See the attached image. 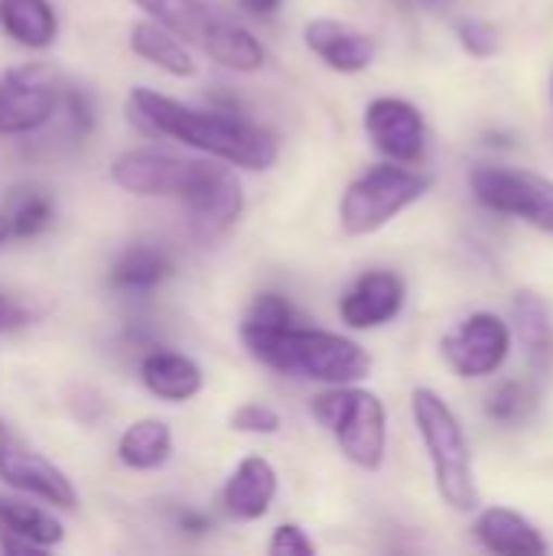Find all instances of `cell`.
<instances>
[{"instance_id": "8fae6325", "label": "cell", "mask_w": 553, "mask_h": 556, "mask_svg": "<svg viewBox=\"0 0 553 556\" xmlns=\"http://www.w3.org/2000/svg\"><path fill=\"white\" fill-rule=\"evenodd\" d=\"M365 134L391 163L417 166L427 153V124L417 104L404 98H375L365 108Z\"/></svg>"}, {"instance_id": "4316f807", "label": "cell", "mask_w": 553, "mask_h": 556, "mask_svg": "<svg viewBox=\"0 0 553 556\" xmlns=\"http://www.w3.org/2000/svg\"><path fill=\"white\" fill-rule=\"evenodd\" d=\"M228 427L235 433H248V437H274L280 433L284 420H280V410L264 404V401H244L241 407H235L228 414Z\"/></svg>"}, {"instance_id": "603a6c76", "label": "cell", "mask_w": 553, "mask_h": 556, "mask_svg": "<svg viewBox=\"0 0 553 556\" xmlns=\"http://www.w3.org/2000/svg\"><path fill=\"white\" fill-rule=\"evenodd\" d=\"M173 274V261L163 248L134 244L127 248L108 274V283L121 293H150Z\"/></svg>"}, {"instance_id": "7c38bea8", "label": "cell", "mask_w": 553, "mask_h": 556, "mask_svg": "<svg viewBox=\"0 0 553 556\" xmlns=\"http://www.w3.org/2000/svg\"><path fill=\"white\" fill-rule=\"evenodd\" d=\"M0 482L10 485L13 492L26 495V498H39L52 508L62 511H75L78 508V489L75 482L46 456L20 450L13 443H7L0 450Z\"/></svg>"}, {"instance_id": "f546056e", "label": "cell", "mask_w": 553, "mask_h": 556, "mask_svg": "<svg viewBox=\"0 0 553 556\" xmlns=\"http://www.w3.org/2000/svg\"><path fill=\"white\" fill-rule=\"evenodd\" d=\"M20 323H23V313L0 293V332L13 329V326H20Z\"/></svg>"}, {"instance_id": "5bb4252c", "label": "cell", "mask_w": 553, "mask_h": 556, "mask_svg": "<svg viewBox=\"0 0 553 556\" xmlns=\"http://www.w3.org/2000/svg\"><path fill=\"white\" fill-rule=\"evenodd\" d=\"M303 46L332 72L359 75L375 62V36L332 16H313L303 26Z\"/></svg>"}, {"instance_id": "ba28073f", "label": "cell", "mask_w": 553, "mask_h": 556, "mask_svg": "<svg viewBox=\"0 0 553 556\" xmlns=\"http://www.w3.org/2000/svg\"><path fill=\"white\" fill-rule=\"evenodd\" d=\"M469 186L489 212L521 218L553 235V179L548 176L518 166H476Z\"/></svg>"}, {"instance_id": "f1b7e54d", "label": "cell", "mask_w": 553, "mask_h": 556, "mask_svg": "<svg viewBox=\"0 0 553 556\" xmlns=\"http://www.w3.org/2000/svg\"><path fill=\"white\" fill-rule=\"evenodd\" d=\"M267 554L274 556H313L316 544L310 541V534L300 525H280L274 528L271 541H267Z\"/></svg>"}, {"instance_id": "4fadbf2b", "label": "cell", "mask_w": 553, "mask_h": 556, "mask_svg": "<svg viewBox=\"0 0 553 556\" xmlns=\"http://www.w3.org/2000/svg\"><path fill=\"white\" fill-rule=\"evenodd\" d=\"M407 300V283L394 270H365L339 300V316L349 329L368 332L381 329L401 316Z\"/></svg>"}, {"instance_id": "d4e9b609", "label": "cell", "mask_w": 553, "mask_h": 556, "mask_svg": "<svg viewBox=\"0 0 553 556\" xmlns=\"http://www.w3.org/2000/svg\"><path fill=\"white\" fill-rule=\"evenodd\" d=\"M52 218H55V205L39 189H23L7 212V225L13 238H36L52 225Z\"/></svg>"}, {"instance_id": "e0dca14e", "label": "cell", "mask_w": 553, "mask_h": 556, "mask_svg": "<svg viewBox=\"0 0 553 556\" xmlns=\"http://www.w3.org/2000/svg\"><path fill=\"white\" fill-rule=\"evenodd\" d=\"M244 212V192H241V179L238 173L222 163L215 169V176L209 179V186L196 195V202L186 205L189 225L199 238L212 241L218 235H225Z\"/></svg>"}, {"instance_id": "4dcf8cb0", "label": "cell", "mask_w": 553, "mask_h": 556, "mask_svg": "<svg viewBox=\"0 0 553 556\" xmlns=\"http://www.w3.org/2000/svg\"><path fill=\"white\" fill-rule=\"evenodd\" d=\"M280 3H284V0H241V7H244L248 13H254V16H271V13L280 10Z\"/></svg>"}, {"instance_id": "d6986e66", "label": "cell", "mask_w": 553, "mask_h": 556, "mask_svg": "<svg viewBox=\"0 0 553 556\" xmlns=\"http://www.w3.org/2000/svg\"><path fill=\"white\" fill-rule=\"evenodd\" d=\"M473 538L492 554H548L551 544L544 534L512 508H486L473 521Z\"/></svg>"}, {"instance_id": "cb8c5ba5", "label": "cell", "mask_w": 553, "mask_h": 556, "mask_svg": "<svg viewBox=\"0 0 553 556\" xmlns=\"http://www.w3.org/2000/svg\"><path fill=\"white\" fill-rule=\"evenodd\" d=\"M512 323L531 365L544 368L553 355V323L548 303L535 293H518L512 306Z\"/></svg>"}, {"instance_id": "5b68a950", "label": "cell", "mask_w": 553, "mask_h": 556, "mask_svg": "<svg viewBox=\"0 0 553 556\" xmlns=\"http://www.w3.org/2000/svg\"><path fill=\"white\" fill-rule=\"evenodd\" d=\"M313 417L332 433L339 453L365 469L378 472L388 453V410L378 394L359 384H332L313 397Z\"/></svg>"}, {"instance_id": "d6a6232c", "label": "cell", "mask_w": 553, "mask_h": 556, "mask_svg": "<svg viewBox=\"0 0 553 556\" xmlns=\"http://www.w3.org/2000/svg\"><path fill=\"white\" fill-rule=\"evenodd\" d=\"M10 238V225H7V215H0V244Z\"/></svg>"}, {"instance_id": "277c9868", "label": "cell", "mask_w": 553, "mask_h": 556, "mask_svg": "<svg viewBox=\"0 0 553 556\" xmlns=\"http://www.w3.org/2000/svg\"><path fill=\"white\" fill-rule=\"evenodd\" d=\"M411 414L424 440V450L430 456L440 498L453 511H473L479 505V489H476L473 453H469L463 424L433 388H414Z\"/></svg>"}, {"instance_id": "ac0fdd59", "label": "cell", "mask_w": 553, "mask_h": 556, "mask_svg": "<svg viewBox=\"0 0 553 556\" xmlns=\"http://www.w3.org/2000/svg\"><path fill=\"white\" fill-rule=\"evenodd\" d=\"M140 381L153 397L166 404H186L199 397L205 388V375L199 362L169 349H153L140 358Z\"/></svg>"}, {"instance_id": "836d02e7", "label": "cell", "mask_w": 553, "mask_h": 556, "mask_svg": "<svg viewBox=\"0 0 553 556\" xmlns=\"http://www.w3.org/2000/svg\"><path fill=\"white\" fill-rule=\"evenodd\" d=\"M10 443V433H7V427H3V420H0V450Z\"/></svg>"}, {"instance_id": "9a60e30c", "label": "cell", "mask_w": 553, "mask_h": 556, "mask_svg": "<svg viewBox=\"0 0 553 556\" xmlns=\"http://www.w3.org/2000/svg\"><path fill=\"white\" fill-rule=\"evenodd\" d=\"M65 541L62 521L33 505L26 495H0V551L7 554H46Z\"/></svg>"}, {"instance_id": "83f0119b", "label": "cell", "mask_w": 553, "mask_h": 556, "mask_svg": "<svg viewBox=\"0 0 553 556\" xmlns=\"http://www.w3.org/2000/svg\"><path fill=\"white\" fill-rule=\"evenodd\" d=\"M456 36H460L463 49H466L469 55H476V59H489V55H495V52L502 49L499 29H495L492 23H486V20H476V16L460 20Z\"/></svg>"}, {"instance_id": "52a82bcc", "label": "cell", "mask_w": 553, "mask_h": 556, "mask_svg": "<svg viewBox=\"0 0 553 556\" xmlns=\"http://www.w3.org/2000/svg\"><path fill=\"white\" fill-rule=\"evenodd\" d=\"M222 160H189L176 156L156 147H137L124 150L111 163V182L130 195L140 199H173L179 205H189L202 186L212 179L215 166Z\"/></svg>"}, {"instance_id": "3957f363", "label": "cell", "mask_w": 553, "mask_h": 556, "mask_svg": "<svg viewBox=\"0 0 553 556\" xmlns=\"http://www.w3.org/2000/svg\"><path fill=\"white\" fill-rule=\"evenodd\" d=\"M150 20L176 33L189 49H199L222 68L251 75L264 68V46L261 39L241 26L235 16L218 10L209 0H134Z\"/></svg>"}, {"instance_id": "6da1fadb", "label": "cell", "mask_w": 553, "mask_h": 556, "mask_svg": "<svg viewBox=\"0 0 553 556\" xmlns=\"http://www.w3.org/2000/svg\"><path fill=\"white\" fill-rule=\"evenodd\" d=\"M127 117L137 130L150 137H169L189 150H199L238 169L264 173L280 156L277 137L251 124L248 117L189 108L156 88H130Z\"/></svg>"}, {"instance_id": "1f68e13d", "label": "cell", "mask_w": 553, "mask_h": 556, "mask_svg": "<svg viewBox=\"0 0 553 556\" xmlns=\"http://www.w3.org/2000/svg\"><path fill=\"white\" fill-rule=\"evenodd\" d=\"M179 521H183V528H196V534H202V531L209 528V521H205L202 515H192V511H189V515H183Z\"/></svg>"}, {"instance_id": "30bf717a", "label": "cell", "mask_w": 553, "mask_h": 556, "mask_svg": "<svg viewBox=\"0 0 553 556\" xmlns=\"http://www.w3.org/2000/svg\"><path fill=\"white\" fill-rule=\"evenodd\" d=\"M508 352L512 329L499 313H473L440 339V355L460 378L495 375Z\"/></svg>"}, {"instance_id": "2e32d148", "label": "cell", "mask_w": 553, "mask_h": 556, "mask_svg": "<svg viewBox=\"0 0 553 556\" xmlns=\"http://www.w3.org/2000/svg\"><path fill=\"white\" fill-rule=\"evenodd\" d=\"M277 489H280V476L274 463L264 456H244L222 485V508L235 521H244V525L261 521L271 511Z\"/></svg>"}, {"instance_id": "7402d4cb", "label": "cell", "mask_w": 553, "mask_h": 556, "mask_svg": "<svg viewBox=\"0 0 553 556\" xmlns=\"http://www.w3.org/2000/svg\"><path fill=\"white\" fill-rule=\"evenodd\" d=\"M0 29L23 49H49L59 39V13L49 0H0Z\"/></svg>"}, {"instance_id": "484cf974", "label": "cell", "mask_w": 553, "mask_h": 556, "mask_svg": "<svg viewBox=\"0 0 553 556\" xmlns=\"http://www.w3.org/2000/svg\"><path fill=\"white\" fill-rule=\"evenodd\" d=\"M535 407H538V394L525 381H502L486 401V414L499 424H518Z\"/></svg>"}, {"instance_id": "7a4b0ae2", "label": "cell", "mask_w": 553, "mask_h": 556, "mask_svg": "<svg viewBox=\"0 0 553 556\" xmlns=\"http://www.w3.org/2000/svg\"><path fill=\"white\" fill-rule=\"evenodd\" d=\"M241 342L254 362L277 375L306 378L316 384H359L372 371V355L349 336L287 323V326H241Z\"/></svg>"}, {"instance_id": "44dd1931", "label": "cell", "mask_w": 553, "mask_h": 556, "mask_svg": "<svg viewBox=\"0 0 553 556\" xmlns=\"http://www.w3.org/2000/svg\"><path fill=\"white\" fill-rule=\"evenodd\" d=\"M173 456V430L160 417H140L117 437V459L130 472H156Z\"/></svg>"}, {"instance_id": "ffe728a7", "label": "cell", "mask_w": 553, "mask_h": 556, "mask_svg": "<svg viewBox=\"0 0 553 556\" xmlns=\"http://www.w3.org/2000/svg\"><path fill=\"white\" fill-rule=\"evenodd\" d=\"M127 42H130L134 55H140L143 62H150L153 68H160L173 78H196L199 75V62L192 59L189 46L150 16L137 20L130 26Z\"/></svg>"}, {"instance_id": "9c48e42d", "label": "cell", "mask_w": 553, "mask_h": 556, "mask_svg": "<svg viewBox=\"0 0 553 556\" xmlns=\"http://www.w3.org/2000/svg\"><path fill=\"white\" fill-rule=\"evenodd\" d=\"M62 91L49 65L26 62L0 72V134L26 137L52 121Z\"/></svg>"}, {"instance_id": "8992f818", "label": "cell", "mask_w": 553, "mask_h": 556, "mask_svg": "<svg viewBox=\"0 0 553 556\" xmlns=\"http://www.w3.org/2000/svg\"><path fill=\"white\" fill-rule=\"evenodd\" d=\"M430 189V176L404 163H378L349 182L339 199V225L349 238H368L391 225L401 212L420 202Z\"/></svg>"}]
</instances>
